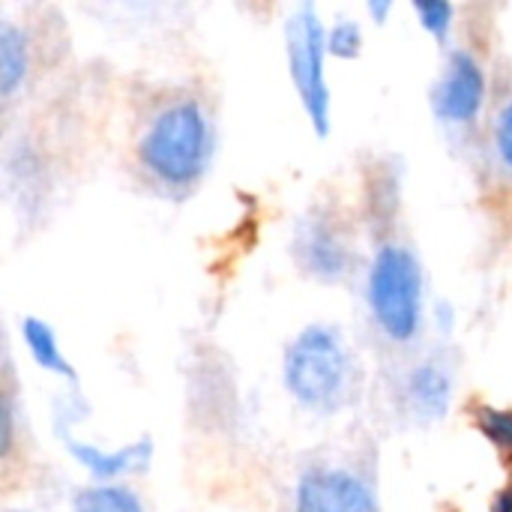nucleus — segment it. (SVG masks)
<instances>
[{
	"mask_svg": "<svg viewBox=\"0 0 512 512\" xmlns=\"http://www.w3.org/2000/svg\"><path fill=\"white\" fill-rule=\"evenodd\" d=\"M27 75V39L15 24L0 27V90L12 96Z\"/></svg>",
	"mask_w": 512,
	"mask_h": 512,
	"instance_id": "10",
	"label": "nucleus"
},
{
	"mask_svg": "<svg viewBox=\"0 0 512 512\" xmlns=\"http://www.w3.org/2000/svg\"><path fill=\"white\" fill-rule=\"evenodd\" d=\"M414 9H417L423 27H426L435 39H447L450 24H453V6H450V3L432 0V3H417Z\"/></svg>",
	"mask_w": 512,
	"mask_h": 512,
	"instance_id": "15",
	"label": "nucleus"
},
{
	"mask_svg": "<svg viewBox=\"0 0 512 512\" xmlns=\"http://www.w3.org/2000/svg\"><path fill=\"white\" fill-rule=\"evenodd\" d=\"M411 399L426 417H441L450 405V381L438 366H420L411 375Z\"/></svg>",
	"mask_w": 512,
	"mask_h": 512,
	"instance_id": "11",
	"label": "nucleus"
},
{
	"mask_svg": "<svg viewBox=\"0 0 512 512\" xmlns=\"http://www.w3.org/2000/svg\"><path fill=\"white\" fill-rule=\"evenodd\" d=\"M141 165L168 186H189L210 162V123L198 102H177L156 114L138 144Z\"/></svg>",
	"mask_w": 512,
	"mask_h": 512,
	"instance_id": "1",
	"label": "nucleus"
},
{
	"mask_svg": "<svg viewBox=\"0 0 512 512\" xmlns=\"http://www.w3.org/2000/svg\"><path fill=\"white\" fill-rule=\"evenodd\" d=\"M21 336H24V342H27V348H30V354H33V360H36L39 369H45L51 375H60L66 381H75L78 378V372L72 369V363L60 351V345L54 339V330L45 321L24 318L21 321Z\"/></svg>",
	"mask_w": 512,
	"mask_h": 512,
	"instance_id": "9",
	"label": "nucleus"
},
{
	"mask_svg": "<svg viewBox=\"0 0 512 512\" xmlns=\"http://www.w3.org/2000/svg\"><path fill=\"white\" fill-rule=\"evenodd\" d=\"M477 423L480 432L501 447L504 453H512V411H501V408H480L477 411Z\"/></svg>",
	"mask_w": 512,
	"mask_h": 512,
	"instance_id": "13",
	"label": "nucleus"
},
{
	"mask_svg": "<svg viewBox=\"0 0 512 512\" xmlns=\"http://www.w3.org/2000/svg\"><path fill=\"white\" fill-rule=\"evenodd\" d=\"M297 261L318 279H339L348 270V246L324 216H309L294 240Z\"/></svg>",
	"mask_w": 512,
	"mask_h": 512,
	"instance_id": "7",
	"label": "nucleus"
},
{
	"mask_svg": "<svg viewBox=\"0 0 512 512\" xmlns=\"http://www.w3.org/2000/svg\"><path fill=\"white\" fill-rule=\"evenodd\" d=\"M285 48H288V66L294 87L300 93V102L318 129V135L330 132V87L324 75V57H327V33L321 27V18L315 6H300L297 15L285 27Z\"/></svg>",
	"mask_w": 512,
	"mask_h": 512,
	"instance_id": "4",
	"label": "nucleus"
},
{
	"mask_svg": "<svg viewBox=\"0 0 512 512\" xmlns=\"http://www.w3.org/2000/svg\"><path fill=\"white\" fill-rule=\"evenodd\" d=\"M72 512H141V504L123 486H90L75 498Z\"/></svg>",
	"mask_w": 512,
	"mask_h": 512,
	"instance_id": "12",
	"label": "nucleus"
},
{
	"mask_svg": "<svg viewBox=\"0 0 512 512\" xmlns=\"http://www.w3.org/2000/svg\"><path fill=\"white\" fill-rule=\"evenodd\" d=\"M498 153L512 168V102L498 117Z\"/></svg>",
	"mask_w": 512,
	"mask_h": 512,
	"instance_id": "16",
	"label": "nucleus"
},
{
	"mask_svg": "<svg viewBox=\"0 0 512 512\" xmlns=\"http://www.w3.org/2000/svg\"><path fill=\"white\" fill-rule=\"evenodd\" d=\"M369 303L378 327L393 342H411L423 315V279L414 255L402 246H384L369 273Z\"/></svg>",
	"mask_w": 512,
	"mask_h": 512,
	"instance_id": "3",
	"label": "nucleus"
},
{
	"mask_svg": "<svg viewBox=\"0 0 512 512\" xmlns=\"http://www.w3.org/2000/svg\"><path fill=\"white\" fill-rule=\"evenodd\" d=\"M492 512H512V483L495 498V510Z\"/></svg>",
	"mask_w": 512,
	"mask_h": 512,
	"instance_id": "17",
	"label": "nucleus"
},
{
	"mask_svg": "<svg viewBox=\"0 0 512 512\" xmlns=\"http://www.w3.org/2000/svg\"><path fill=\"white\" fill-rule=\"evenodd\" d=\"M483 96H486V81H483L480 63L468 51H456L450 57L444 81L438 84L435 111L444 120L468 123V120L477 117V111L483 105Z\"/></svg>",
	"mask_w": 512,
	"mask_h": 512,
	"instance_id": "6",
	"label": "nucleus"
},
{
	"mask_svg": "<svg viewBox=\"0 0 512 512\" xmlns=\"http://www.w3.org/2000/svg\"><path fill=\"white\" fill-rule=\"evenodd\" d=\"M285 384L312 411H336L348 390V351L336 330L306 327L285 354Z\"/></svg>",
	"mask_w": 512,
	"mask_h": 512,
	"instance_id": "2",
	"label": "nucleus"
},
{
	"mask_svg": "<svg viewBox=\"0 0 512 512\" xmlns=\"http://www.w3.org/2000/svg\"><path fill=\"white\" fill-rule=\"evenodd\" d=\"M360 48H363V30H360L357 21H342L327 33V51L336 54V57L351 60V57L360 54Z\"/></svg>",
	"mask_w": 512,
	"mask_h": 512,
	"instance_id": "14",
	"label": "nucleus"
},
{
	"mask_svg": "<svg viewBox=\"0 0 512 512\" xmlns=\"http://www.w3.org/2000/svg\"><path fill=\"white\" fill-rule=\"evenodd\" d=\"M297 512H378L372 492L345 471H312L297 492Z\"/></svg>",
	"mask_w": 512,
	"mask_h": 512,
	"instance_id": "5",
	"label": "nucleus"
},
{
	"mask_svg": "<svg viewBox=\"0 0 512 512\" xmlns=\"http://www.w3.org/2000/svg\"><path fill=\"white\" fill-rule=\"evenodd\" d=\"M369 9H372V15H375L378 21H384V18H387V12L393 9V3H372Z\"/></svg>",
	"mask_w": 512,
	"mask_h": 512,
	"instance_id": "18",
	"label": "nucleus"
},
{
	"mask_svg": "<svg viewBox=\"0 0 512 512\" xmlns=\"http://www.w3.org/2000/svg\"><path fill=\"white\" fill-rule=\"evenodd\" d=\"M69 453L96 477V480H114L120 474H129L135 468H141L150 456V444L147 441H138V444H129L123 450H114V453H105V450H96L90 444H81V441H66Z\"/></svg>",
	"mask_w": 512,
	"mask_h": 512,
	"instance_id": "8",
	"label": "nucleus"
}]
</instances>
